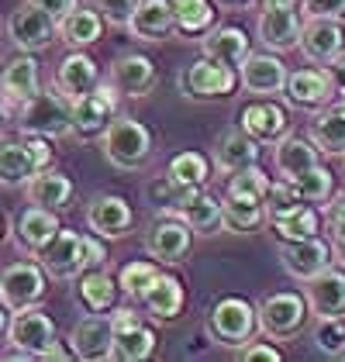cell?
<instances>
[{"label":"cell","instance_id":"74e56055","mask_svg":"<svg viewBox=\"0 0 345 362\" xmlns=\"http://www.w3.org/2000/svg\"><path fill=\"white\" fill-rule=\"evenodd\" d=\"M172 21L183 35H204L214 28V4L211 0H170Z\"/></svg>","mask_w":345,"mask_h":362},{"label":"cell","instance_id":"e0dca14e","mask_svg":"<svg viewBox=\"0 0 345 362\" xmlns=\"http://www.w3.org/2000/svg\"><path fill=\"white\" fill-rule=\"evenodd\" d=\"M238 83L245 86L249 93H256V97L283 93L287 66L276 56H269V52H249V56L238 62Z\"/></svg>","mask_w":345,"mask_h":362},{"label":"cell","instance_id":"11a10c76","mask_svg":"<svg viewBox=\"0 0 345 362\" xmlns=\"http://www.w3.org/2000/svg\"><path fill=\"white\" fill-rule=\"evenodd\" d=\"M328 73H332V80H335V93H342L345 97V52L328 62Z\"/></svg>","mask_w":345,"mask_h":362},{"label":"cell","instance_id":"ba28073f","mask_svg":"<svg viewBox=\"0 0 345 362\" xmlns=\"http://www.w3.org/2000/svg\"><path fill=\"white\" fill-rule=\"evenodd\" d=\"M238 86V73L235 66H225V62H214V59H197L183 69L180 76V90L183 97L190 100H214V97H228Z\"/></svg>","mask_w":345,"mask_h":362},{"label":"cell","instance_id":"d6986e66","mask_svg":"<svg viewBox=\"0 0 345 362\" xmlns=\"http://www.w3.org/2000/svg\"><path fill=\"white\" fill-rule=\"evenodd\" d=\"M86 224L93 235L100 238H124L128 228L135 224V214L128 207V200L117 194H104V197H93L90 207H86Z\"/></svg>","mask_w":345,"mask_h":362},{"label":"cell","instance_id":"9f6ffc18","mask_svg":"<svg viewBox=\"0 0 345 362\" xmlns=\"http://www.w3.org/2000/svg\"><path fill=\"white\" fill-rule=\"evenodd\" d=\"M66 356H69V352H66V349H62L59 341H52V345H49L45 352H42V359H66Z\"/></svg>","mask_w":345,"mask_h":362},{"label":"cell","instance_id":"ee69618b","mask_svg":"<svg viewBox=\"0 0 345 362\" xmlns=\"http://www.w3.org/2000/svg\"><path fill=\"white\" fill-rule=\"evenodd\" d=\"M262 204H266V221H276V218H283L290 211H297L304 200L297 197L293 190V183L290 180H280V183H269V190L262 197Z\"/></svg>","mask_w":345,"mask_h":362},{"label":"cell","instance_id":"484cf974","mask_svg":"<svg viewBox=\"0 0 345 362\" xmlns=\"http://www.w3.org/2000/svg\"><path fill=\"white\" fill-rule=\"evenodd\" d=\"M211 148H214V166L221 173H228V176L259 163V141L252 135H245L242 128H225Z\"/></svg>","mask_w":345,"mask_h":362},{"label":"cell","instance_id":"c3c4849f","mask_svg":"<svg viewBox=\"0 0 345 362\" xmlns=\"http://www.w3.org/2000/svg\"><path fill=\"white\" fill-rule=\"evenodd\" d=\"M235 352H238V359L242 362H259V359L262 362H280L283 359V352H280V349H273L269 341H252V338H249L242 349H235Z\"/></svg>","mask_w":345,"mask_h":362},{"label":"cell","instance_id":"91938a15","mask_svg":"<svg viewBox=\"0 0 345 362\" xmlns=\"http://www.w3.org/2000/svg\"><path fill=\"white\" fill-rule=\"evenodd\" d=\"M221 4H228V7H242V4H249V0H221Z\"/></svg>","mask_w":345,"mask_h":362},{"label":"cell","instance_id":"7c38bea8","mask_svg":"<svg viewBox=\"0 0 345 362\" xmlns=\"http://www.w3.org/2000/svg\"><path fill=\"white\" fill-rule=\"evenodd\" d=\"M297 49L304 52L308 62L328 66L332 59H339L345 52L342 21H335V18H308L304 28H300V38H297Z\"/></svg>","mask_w":345,"mask_h":362},{"label":"cell","instance_id":"d6a6232c","mask_svg":"<svg viewBox=\"0 0 345 362\" xmlns=\"http://www.w3.org/2000/svg\"><path fill=\"white\" fill-rule=\"evenodd\" d=\"M76 300L86 314H104V310H115L117 304V286L115 279L107 276L100 266L97 269H83L76 276Z\"/></svg>","mask_w":345,"mask_h":362},{"label":"cell","instance_id":"4316f807","mask_svg":"<svg viewBox=\"0 0 345 362\" xmlns=\"http://www.w3.org/2000/svg\"><path fill=\"white\" fill-rule=\"evenodd\" d=\"M156 80H159V76H156V62L148 56L128 52V56L115 59L111 83H115L117 93H124V97H145V93H152Z\"/></svg>","mask_w":345,"mask_h":362},{"label":"cell","instance_id":"f546056e","mask_svg":"<svg viewBox=\"0 0 345 362\" xmlns=\"http://www.w3.org/2000/svg\"><path fill=\"white\" fill-rule=\"evenodd\" d=\"M59 228H62V224H59L56 211L35 204V207H28V211L18 218V224H14V238H18V245L25 252L38 255V252L52 242V235H56Z\"/></svg>","mask_w":345,"mask_h":362},{"label":"cell","instance_id":"52a82bcc","mask_svg":"<svg viewBox=\"0 0 345 362\" xmlns=\"http://www.w3.org/2000/svg\"><path fill=\"white\" fill-rule=\"evenodd\" d=\"M49 283L42 262H11L0 269V304L7 310H21V307L42 304Z\"/></svg>","mask_w":345,"mask_h":362},{"label":"cell","instance_id":"7dc6e473","mask_svg":"<svg viewBox=\"0 0 345 362\" xmlns=\"http://www.w3.org/2000/svg\"><path fill=\"white\" fill-rule=\"evenodd\" d=\"M145 194H148V200H152V204H156V207H159L163 214H170L172 207H176V197H180V187L172 183L170 176H159L156 183H148V190H145Z\"/></svg>","mask_w":345,"mask_h":362},{"label":"cell","instance_id":"9c48e42d","mask_svg":"<svg viewBox=\"0 0 345 362\" xmlns=\"http://www.w3.org/2000/svg\"><path fill=\"white\" fill-rule=\"evenodd\" d=\"M7 38L18 52L35 56V52H42V49H49L56 42V18L45 14L42 7H35L31 0H25L7 21Z\"/></svg>","mask_w":345,"mask_h":362},{"label":"cell","instance_id":"f35d334b","mask_svg":"<svg viewBox=\"0 0 345 362\" xmlns=\"http://www.w3.org/2000/svg\"><path fill=\"white\" fill-rule=\"evenodd\" d=\"M269 224H273L280 242H297V238H311V235L321 231V214L311 204H300L297 211H290V214H283V218H276Z\"/></svg>","mask_w":345,"mask_h":362},{"label":"cell","instance_id":"d4e9b609","mask_svg":"<svg viewBox=\"0 0 345 362\" xmlns=\"http://www.w3.org/2000/svg\"><path fill=\"white\" fill-rule=\"evenodd\" d=\"M35 90H38V62H35L31 52H21L18 59H11L4 66V73H0V100L11 111V107L25 104Z\"/></svg>","mask_w":345,"mask_h":362},{"label":"cell","instance_id":"ab89813d","mask_svg":"<svg viewBox=\"0 0 345 362\" xmlns=\"http://www.w3.org/2000/svg\"><path fill=\"white\" fill-rule=\"evenodd\" d=\"M166 176H170L176 187H207V180H211V163L204 159L201 152H180V156L170 159Z\"/></svg>","mask_w":345,"mask_h":362},{"label":"cell","instance_id":"83f0119b","mask_svg":"<svg viewBox=\"0 0 345 362\" xmlns=\"http://www.w3.org/2000/svg\"><path fill=\"white\" fill-rule=\"evenodd\" d=\"M25 194H28V204H38V207H49V211H69V200H73V180L59 169H38L25 183Z\"/></svg>","mask_w":345,"mask_h":362},{"label":"cell","instance_id":"277c9868","mask_svg":"<svg viewBox=\"0 0 345 362\" xmlns=\"http://www.w3.org/2000/svg\"><path fill=\"white\" fill-rule=\"evenodd\" d=\"M256 307L245 297H221L207 314V334L225 349H242L256 334Z\"/></svg>","mask_w":345,"mask_h":362},{"label":"cell","instance_id":"2e32d148","mask_svg":"<svg viewBox=\"0 0 345 362\" xmlns=\"http://www.w3.org/2000/svg\"><path fill=\"white\" fill-rule=\"evenodd\" d=\"M300 28H304V21H300L297 7H262L259 11L256 31H259V42L269 52H290V49H297Z\"/></svg>","mask_w":345,"mask_h":362},{"label":"cell","instance_id":"5bb4252c","mask_svg":"<svg viewBox=\"0 0 345 362\" xmlns=\"http://www.w3.org/2000/svg\"><path fill=\"white\" fill-rule=\"evenodd\" d=\"M280 262H283V269H287L293 279H300V283H308L311 276H317L321 269H328L332 266V245L324 242V238H297V242H283L280 245Z\"/></svg>","mask_w":345,"mask_h":362},{"label":"cell","instance_id":"7bdbcfd3","mask_svg":"<svg viewBox=\"0 0 345 362\" xmlns=\"http://www.w3.org/2000/svg\"><path fill=\"white\" fill-rule=\"evenodd\" d=\"M315 345L324 352V356H345V314L317 317Z\"/></svg>","mask_w":345,"mask_h":362},{"label":"cell","instance_id":"603a6c76","mask_svg":"<svg viewBox=\"0 0 345 362\" xmlns=\"http://www.w3.org/2000/svg\"><path fill=\"white\" fill-rule=\"evenodd\" d=\"M124 28L135 42H163L176 28L170 0H139Z\"/></svg>","mask_w":345,"mask_h":362},{"label":"cell","instance_id":"f907efd6","mask_svg":"<svg viewBox=\"0 0 345 362\" xmlns=\"http://www.w3.org/2000/svg\"><path fill=\"white\" fill-rule=\"evenodd\" d=\"M324 224H328L332 242L345 235V194H332V204H328V211H324Z\"/></svg>","mask_w":345,"mask_h":362},{"label":"cell","instance_id":"4dcf8cb0","mask_svg":"<svg viewBox=\"0 0 345 362\" xmlns=\"http://www.w3.org/2000/svg\"><path fill=\"white\" fill-rule=\"evenodd\" d=\"M311 141L321 156H342L345 152V100L324 104L311 117Z\"/></svg>","mask_w":345,"mask_h":362},{"label":"cell","instance_id":"6125c7cd","mask_svg":"<svg viewBox=\"0 0 345 362\" xmlns=\"http://www.w3.org/2000/svg\"><path fill=\"white\" fill-rule=\"evenodd\" d=\"M0 238H4V218H0Z\"/></svg>","mask_w":345,"mask_h":362},{"label":"cell","instance_id":"bcb514c9","mask_svg":"<svg viewBox=\"0 0 345 362\" xmlns=\"http://www.w3.org/2000/svg\"><path fill=\"white\" fill-rule=\"evenodd\" d=\"M135 4H139V0H93V7H97V14L104 18V25H115V28H124V25H128Z\"/></svg>","mask_w":345,"mask_h":362},{"label":"cell","instance_id":"8d00e7d4","mask_svg":"<svg viewBox=\"0 0 345 362\" xmlns=\"http://www.w3.org/2000/svg\"><path fill=\"white\" fill-rule=\"evenodd\" d=\"M266 224V204L262 200H242V197H228L221 204V228L235 231V235H249Z\"/></svg>","mask_w":345,"mask_h":362},{"label":"cell","instance_id":"5b68a950","mask_svg":"<svg viewBox=\"0 0 345 362\" xmlns=\"http://www.w3.org/2000/svg\"><path fill=\"white\" fill-rule=\"evenodd\" d=\"M7 341L21 359H42V352L56 341V321L49 314H42L38 304L11 310L7 321Z\"/></svg>","mask_w":345,"mask_h":362},{"label":"cell","instance_id":"8992f818","mask_svg":"<svg viewBox=\"0 0 345 362\" xmlns=\"http://www.w3.org/2000/svg\"><path fill=\"white\" fill-rule=\"evenodd\" d=\"M117 93L115 83H97L90 93L83 97H76V100H69V124H73V135L76 139H93V135H100L107 124H111V117L117 114Z\"/></svg>","mask_w":345,"mask_h":362},{"label":"cell","instance_id":"db71d44e","mask_svg":"<svg viewBox=\"0 0 345 362\" xmlns=\"http://www.w3.org/2000/svg\"><path fill=\"white\" fill-rule=\"evenodd\" d=\"M31 4H35V7H42L45 14H52V18L59 21V18H62V14H69L80 0H31Z\"/></svg>","mask_w":345,"mask_h":362},{"label":"cell","instance_id":"e575fe53","mask_svg":"<svg viewBox=\"0 0 345 362\" xmlns=\"http://www.w3.org/2000/svg\"><path fill=\"white\" fill-rule=\"evenodd\" d=\"M35 173H38V166L28 156L25 139H0V187H25Z\"/></svg>","mask_w":345,"mask_h":362},{"label":"cell","instance_id":"6f0895ef","mask_svg":"<svg viewBox=\"0 0 345 362\" xmlns=\"http://www.w3.org/2000/svg\"><path fill=\"white\" fill-rule=\"evenodd\" d=\"M262 7H297L300 0H259Z\"/></svg>","mask_w":345,"mask_h":362},{"label":"cell","instance_id":"7402d4cb","mask_svg":"<svg viewBox=\"0 0 345 362\" xmlns=\"http://www.w3.org/2000/svg\"><path fill=\"white\" fill-rule=\"evenodd\" d=\"M100 83V73H97V62L86 56V52H73V56H66L59 62L56 69V80H52V90H56L59 97L69 104V100H76V97H83L90 93L93 86Z\"/></svg>","mask_w":345,"mask_h":362},{"label":"cell","instance_id":"681fc988","mask_svg":"<svg viewBox=\"0 0 345 362\" xmlns=\"http://www.w3.org/2000/svg\"><path fill=\"white\" fill-rule=\"evenodd\" d=\"M300 11L308 18H335V21H342L345 0H300Z\"/></svg>","mask_w":345,"mask_h":362},{"label":"cell","instance_id":"44dd1931","mask_svg":"<svg viewBox=\"0 0 345 362\" xmlns=\"http://www.w3.org/2000/svg\"><path fill=\"white\" fill-rule=\"evenodd\" d=\"M304 300L308 310L315 317H332V314H345V269H321L317 276L308 279V290H304Z\"/></svg>","mask_w":345,"mask_h":362},{"label":"cell","instance_id":"9a60e30c","mask_svg":"<svg viewBox=\"0 0 345 362\" xmlns=\"http://www.w3.org/2000/svg\"><path fill=\"white\" fill-rule=\"evenodd\" d=\"M283 93H287V100L293 107L317 111V107L332 104V97H335V80H332L328 66H321V69H297V73H287Z\"/></svg>","mask_w":345,"mask_h":362},{"label":"cell","instance_id":"1f68e13d","mask_svg":"<svg viewBox=\"0 0 345 362\" xmlns=\"http://www.w3.org/2000/svg\"><path fill=\"white\" fill-rule=\"evenodd\" d=\"M273 166L283 180H297L300 173H308L311 166L321 163V152L315 148V141L300 139V135H283L280 141H273Z\"/></svg>","mask_w":345,"mask_h":362},{"label":"cell","instance_id":"f6af8a7d","mask_svg":"<svg viewBox=\"0 0 345 362\" xmlns=\"http://www.w3.org/2000/svg\"><path fill=\"white\" fill-rule=\"evenodd\" d=\"M156 273H159L156 262H128L121 269V293L131 297V300H142L145 286H148V279L156 276Z\"/></svg>","mask_w":345,"mask_h":362},{"label":"cell","instance_id":"b9f144b4","mask_svg":"<svg viewBox=\"0 0 345 362\" xmlns=\"http://www.w3.org/2000/svg\"><path fill=\"white\" fill-rule=\"evenodd\" d=\"M269 176L256 166H245V169H238V173H231V180H228V197H242V200H262L266 197V190H269Z\"/></svg>","mask_w":345,"mask_h":362},{"label":"cell","instance_id":"94428289","mask_svg":"<svg viewBox=\"0 0 345 362\" xmlns=\"http://www.w3.org/2000/svg\"><path fill=\"white\" fill-rule=\"evenodd\" d=\"M4 114H7V107H4V100H0V117H4Z\"/></svg>","mask_w":345,"mask_h":362},{"label":"cell","instance_id":"3957f363","mask_svg":"<svg viewBox=\"0 0 345 362\" xmlns=\"http://www.w3.org/2000/svg\"><path fill=\"white\" fill-rule=\"evenodd\" d=\"M308 300L304 293H293V290H283V293H269L256 310L259 332L266 334L269 341H287V338H297L300 328L308 325Z\"/></svg>","mask_w":345,"mask_h":362},{"label":"cell","instance_id":"680465c9","mask_svg":"<svg viewBox=\"0 0 345 362\" xmlns=\"http://www.w3.org/2000/svg\"><path fill=\"white\" fill-rule=\"evenodd\" d=\"M332 252H335V255L345 262V235H342V238H335V249H332Z\"/></svg>","mask_w":345,"mask_h":362},{"label":"cell","instance_id":"836d02e7","mask_svg":"<svg viewBox=\"0 0 345 362\" xmlns=\"http://www.w3.org/2000/svg\"><path fill=\"white\" fill-rule=\"evenodd\" d=\"M204 56L225 66H238L249 56V35L235 25H221V28L204 31Z\"/></svg>","mask_w":345,"mask_h":362},{"label":"cell","instance_id":"f5cc1de1","mask_svg":"<svg viewBox=\"0 0 345 362\" xmlns=\"http://www.w3.org/2000/svg\"><path fill=\"white\" fill-rule=\"evenodd\" d=\"M83 252H86V269H97V266L107 262V249H104L100 235H97V238H93V235H83Z\"/></svg>","mask_w":345,"mask_h":362},{"label":"cell","instance_id":"816d5d0a","mask_svg":"<svg viewBox=\"0 0 345 362\" xmlns=\"http://www.w3.org/2000/svg\"><path fill=\"white\" fill-rule=\"evenodd\" d=\"M25 145H28V156L35 159L38 169H45L52 163V148H49V141L42 139V135H25Z\"/></svg>","mask_w":345,"mask_h":362},{"label":"cell","instance_id":"d590c367","mask_svg":"<svg viewBox=\"0 0 345 362\" xmlns=\"http://www.w3.org/2000/svg\"><path fill=\"white\" fill-rule=\"evenodd\" d=\"M172 214L183 224H190L194 235H214V231H221V200H214V197L204 194V190L194 200H187L183 207H176Z\"/></svg>","mask_w":345,"mask_h":362},{"label":"cell","instance_id":"8fae6325","mask_svg":"<svg viewBox=\"0 0 345 362\" xmlns=\"http://www.w3.org/2000/svg\"><path fill=\"white\" fill-rule=\"evenodd\" d=\"M38 262L49 276L56 279H76L86 269V252H83V235L59 228L52 235V242L38 252Z\"/></svg>","mask_w":345,"mask_h":362},{"label":"cell","instance_id":"ac0fdd59","mask_svg":"<svg viewBox=\"0 0 345 362\" xmlns=\"http://www.w3.org/2000/svg\"><path fill=\"white\" fill-rule=\"evenodd\" d=\"M111 341H115V325L104 314H86L83 321L69 334L73 356L83 362H104L111 359Z\"/></svg>","mask_w":345,"mask_h":362},{"label":"cell","instance_id":"cb8c5ba5","mask_svg":"<svg viewBox=\"0 0 345 362\" xmlns=\"http://www.w3.org/2000/svg\"><path fill=\"white\" fill-rule=\"evenodd\" d=\"M142 304L148 307V317H156L159 325H170L183 314V304H187V293H183V283L170 273H156L148 279L142 293Z\"/></svg>","mask_w":345,"mask_h":362},{"label":"cell","instance_id":"be15d7a7","mask_svg":"<svg viewBox=\"0 0 345 362\" xmlns=\"http://www.w3.org/2000/svg\"><path fill=\"white\" fill-rule=\"evenodd\" d=\"M342 159H345V152H342Z\"/></svg>","mask_w":345,"mask_h":362},{"label":"cell","instance_id":"4fadbf2b","mask_svg":"<svg viewBox=\"0 0 345 362\" xmlns=\"http://www.w3.org/2000/svg\"><path fill=\"white\" fill-rule=\"evenodd\" d=\"M145 249H148V255H152L156 262L176 266V262H183V259L190 255V249H194V231H190V224H183L176 214H166L159 224L148 228Z\"/></svg>","mask_w":345,"mask_h":362},{"label":"cell","instance_id":"7a4b0ae2","mask_svg":"<svg viewBox=\"0 0 345 362\" xmlns=\"http://www.w3.org/2000/svg\"><path fill=\"white\" fill-rule=\"evenodd\" d=\"M14 111H18V128L25 135H42V139H66V135H73L69 104L59 97L56 90L52 93L35 90L28 100L18 104Z\"/></svg>","mask_w":345,"mask_h":362},{"label":"cell","instance_id":"60d3db41","mask_svg":"<svg viewBox=\"0 0 345 362\" xmlns=\"http://www.w3.org/2000/svg\"><path fill=\"white\" fill-rule=\"evenodd\" d=\"M293 183V190H297V197L304 200V204H328L332 200V194H335V180H332V169H324L321 163L317 166H311L308 173H300L297 180H290Z\"/></svg>","mask_w":345,"mask_h":362},{"label":"cell","instance_id":"ffe728a7","mask_svg":"<svg viewBox=\"0 0 345 362\" xmlns=\"http://www.w3.org/2000/svg\"><path fill=\"white\" fill-rule=\"evenodd\" d=\"M238 128H242L245 135H252L259 145H273V141H280L287 135L290 117L280 104H273V100H256V104H249L245 111L238 114Z\"/></svg>","mask_w":345,"mask_h":362},{"label":"cell","instance_id":"6da1fadb","mask_svg":"<svg viewBox=\"0 0 345 362\" xmlns=\"http://www.w3.org/2000/svg\"><path fill=\"white\" fill-rule=\"evenodd\" d=\"M100 148H104L107 163L124 169V173L142 169L152 159V152H156L148 128L142 121H135V117H124V114H115L111 124L100 132Z\"/></svg>","mask_w":345,"mask_h":362},{"label":"cell","instance_id":"f1b7e54d","mask_svg":"<svg viewBox=\"0 0 345 362\" xmlns=\"http://www.w3.org/2000/svg\"><path fill=\"white\" fill-rule=\"evenodd\" d=\"M56 38H62L73 49H86L97 45L104 38V18L97 14V7H73L69 14H62L56 21Z\"/></svg>","mask_w":345,"mask_h":362},{"label":"cell","instance_id":"30bf717a","mask_svg":"<svg viewBox=\"0 0 345 362\" xmlns=\"http://www.w3.org/2000/svg\"><path fill=\"white\" fill-rule=\"evenodd\" d=\"M115 341H111V359L115 362H142L156 352V334L142 325V317L131 307H121L111 317Z\"/></svg>","mask_w":345,"mask_h":362}]
</instances>
